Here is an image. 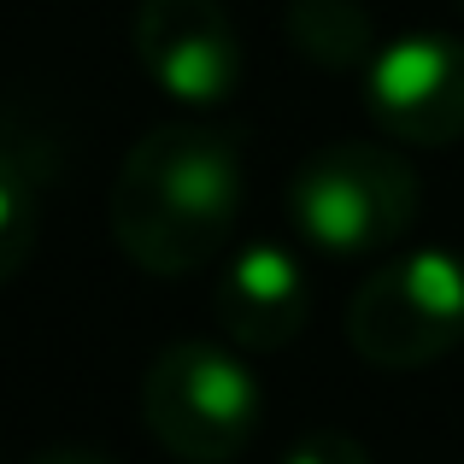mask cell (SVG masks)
I'll return each mask as SVG.
<instances>
[{
	"mask_svg": "<svg viewBox=\"0 0 464 464\" xmlns=\"http://www.w3.org/2000/svg\"><path fill=\"white\" fill-rule=\"evenodd\" d=\"M259 406L253 371L212 341H170L141 376V423L182 464H229L259 430Z\"/></svg>",
	"mask_w": 464,
	"mask_h": 464,
	"instance_id": "obj_3",
	"label": "cell"
},
{
	"mask_svg": "<svg viewBox=\"0 0 464 464\" xmlns=\"http://www.w3.org/2000/svg\"><path fill=\"white\" fill-rule=\"evenodd\" d=\"M364 106L406 148H453L464 136V42L447 30L394 35L364 65Z\"/></svg>",
	"mask_w": 464,
	"mask_h": 464,
	"instance_id": "obj_5",
	"label": "cell"
},
{
	"mask_svg": "<svg viewBox=\"0 0 464 464\" xmlns=\"http://www.w3.org/2000/svg\"><path fill=\"white\" fill-rule=\"evenodd\" d=\"M30 464H118V459L94 453V447H47V453H35Z\"/></svg>",
	"mask_w": 464,
	"mask_h": 464,
	"instance_id": "obj_11",
	"label": "cell"
},
{
	"mask_svg": "<svg viewBox=\"0 0 464 464\" xmlns=\"http://www.w3.org/2000/svg\"><path fill=\"white\" fill-rule=\"evenodd\" d=\"M136 59L177 106H218L247 77L241 30L218 0H141Z\"/></svg>",
	"mask_w": 464,
	"mask_h": 464,
	"instance_id": "obj_6",
	"label": "cell"
},
{
	"mask_svg": "<svg viewBox=\"0 0 464 464\" xmlns=\"http://www.w3.org/2000/svg\"><path fill=\"white\" fill-rule=\"evenodd\" d=\"M247 200V159L224 130L159 124L112 182V241L153 276H188L229 247Z\"/></svg>",
	"mask_w": 464,
	"mask_h": 464,
	"instance_id": "obj_1",
	"label": "cell"
},
{
	"mask_svg": "<svg viewBox=\"0 0 464 464\" xmlns=\"http://www.w3.org/2000/svg\"><path fill=\"white\" fill-rule=\"evenodd\" d=\"M418 170L382 141H335L288 182V224L317 253L364 259L418 224Z\"/></svg>",
	"mask_w": 464,
	"mask_h": 464,
	"instance_id": "obj_2",
	"label": "cell"
},
{
	"mask_svg": "<svg viewBox=\"0 0 464 464\" xmlns=\"http://www.w3.org/2000/svg\"><path fill=\"white\" fill-rule=\"evenodd\" d=\"M459 6H464V0H459Z\"/></svg>",
	"mask_w": 464,
	"mask_h": 464,
	"instance_id": "obj_12",
	"label": "cell"
},
{
	"mask_svg": "<svg viewBox=\"0 0 464 464\" xmlns=\"http://www.w3.org/2000/svg\"><path fill=\"white\" fill-rule=\"evenodd\" d=\"M276 464H371V453L347 430H306Z\"/></svg>",
	"mask_w": 464,
	"mask_h": 464,
	"instance_id": "obj_10",
	"label": "cell"
},
{
	"mask_svg": "<svg viewBox=\"0 0 464 464\" xmlns=\"http://www.w3.org/2000/svg\"><path fill=\"white\" fill-rule=\"evenodd\" d=\"M288 42L312 59V65H371V18L359 0H295L288 6Z\"/></svg>",
	"mask_w": 464,
	"mask_h": 464,
	"instance_id": "obj_8",
	"label": "cell"
},
{
	"mask_svg": "<svg viewBox=\"0 0 464 464\" xmlns=\"http://www.w3.org/2000/svg\"><path fill=\"white\" fill-rule=\"evenodd\" d=\"M347 341L376 371H423L464 341V253L423 247L364 276L347 306Z\"/></svg>",
	"mask_w": 464,
	"mask_h": 464,
	"instance_id": "obj_4",
	"label": "cell"
},
{
	"mask_svg": "<svg viewBox=\"0 0 464 464\" xmlns=\"http://www.w3.org/2000/svg\"><path fill=\"white\" fill-rule=\"evenodd\" d=\"M212 312L224 335L247 353H276L300 341L312 317V283L306 265L283 247V241H247L236 259L224 265L212 288Z\"/></svg>",
	"mask_w": 464,
	"mask_h": 464,
	"instance_id": "obj_7",
	"label": "cell"
},
{
	"mask_svg": "<svg viewBox=\"0 0 464 464\" xmlns=\"http://www.w3.org/2000/svg\"><path fill=\"white\" fill-rule=\"evenodd\" d=\"M42 241V170L18 141H0V283L30 265Z\"/></svg>",
	"mask_w": 464,
	"mask_h": 464,
	"instance_id": "obj_9",
	"label": "cell"
}]
</instances>
